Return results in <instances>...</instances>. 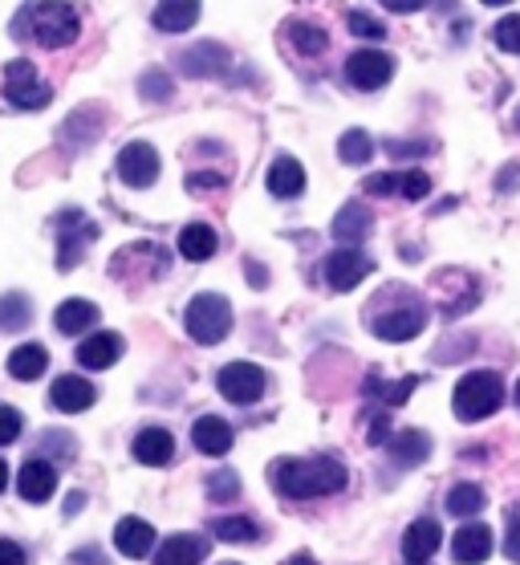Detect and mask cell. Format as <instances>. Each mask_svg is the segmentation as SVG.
I'll list each match as a JSON object with an SVG mask.
<instances>
[{
    "instance_id": "obj_1",
    "label": "cell",
    "mask_w": 520,
    "mask_h": 565,
    "mask_svg": "<svg viewBox=\"0 0 520 565\" xmlns=\"http://www.w3.org/2000/svg\"><path fill=\"white\" fill-rule=\"evenodd\" d=\"M268 480L289 501H314V497L342 492L350 476H346V463L333 456H285V460H273Z\"/></svg>"
},
{
    "instance_id": "obj_2",
    "label": "cell",
    "mask_w": 520,
    "mask_h": 565,
    "mask_svg": "<svg viewBox=\"0 0 520 565\" xmlns=\"http://www.w3.org/2000/svg\"><path fill=\"white\" fill-rule=\"evenodd\" d=\"M367 309V326L382 342H406V338L423 334V326H427V301L415 289H403V285L382 289Z\"/></svg>"
},
{
    "instance_id": "obj_3",
    "label": "cell",
    "mask_w": 520,
    "mask_h": 565,
    "mask_svg": "<svg viewBox=\"0 0 520 565\" xmlns=\"http://www.w3.org/2000/svg\"><path fill=\"white\" fill-rule=\"evenodd\" d=\"M17 38H33L45 50H65L82 33V13L74 4H25L13 21Z\"/></svg>"
},
{
    "instance_id": "obj_4",
    "label": "cell",
    "mask_w": 520,
    "mask_h": 565,
    "mask_svg": "<svg viewBox=\"0 0 520 565\" xmlns=\"http://www.w3.org/2000/svg\"><path fill=\"white\" fill-rule=\"evenodd\" d=\"M505 403V379L496 371H471L456 383V395H452V407H456L459 424H480L488 415L500 412Z\"/></svg>"
},
{
    "instance_id": "obj_5",
    "label": "cell",
    "mask_w": 520,
    "mask_h": 565,
    "mask_svg": "<svg viewBox=\"0 0 520 565\" xmlns=\"http://www.w3.org/2000/svg\"><path fill=\"white\" fill-rule=\"evenodd\" d=\"M183 326L200 347H216L232 330V306L220 294H195L183 309Z\"/></svg>"
},
{
    "instance_id": "obj_6",
    "label": "cell",
    "mask_w": 520,
    "mask_h": 565,
    "mask_svg": "<svg viewBox=\"0 0 520 565\" xmlns=\"http://www.w3.org/2000/svg\"><path fill=\"white\" fill-rule=\"evenodd\" d=\"M53 232H57V269L62 273H70L77 260L86 257L89 241H98V224L77 207H62L53 216Z\"/></svg>"
},
{
    "instance_id": "obj_7",
    "label": "cell",
    "mask_w": 520,
    "mask_h": 565,
    "mask_svg": "<svg viewBox=\"0 0 520 565\" xmlns=\"http://www.w3.org/2000/svg\"><path fill=\"white\" fill-rule=\"evenodd\" d=\"M0 94L17 106V110H41V106H50L53 98V86L50 82H41L38 65L25 62V57H17V62L4 65V82H0Z\"/></svg>"
},
{
    "instance_id": "obj_8",
    "label": "cell",
    "mask_w": 520,
    "mask_h": 565,
    "mask_svg": "<svg viewBox=\"0 0 520 565\" xmlns=\"http://www.w3.org/2000/svg\"><path fill=\"white\" fill-rule=\"evenodd\" d=\"M370 273H374V257H367L362 248H333L330 257H326V265H321V277H326V285H330L333 294L358 289Z\"/></svg>"
},
{
    "instance_id": "obj_9",
    "label": "cell",
    "mask_w": 520,
    "mask_h": 565,
    "mask_svg": "<svg viewBox=\"0 0 520 565\" xmlns=\"http://www.w3.org/2000/svg\"><path fill=\"white\" fill-rule=\"evenodd\" d=\"M216 386H220V395L229 398V403H236V407H248V403H256V398L265 395L268 374L261 371L256 362H229V366L216 374Z\"/></svg>"
},
{
    "instance_id": "obj_10",
    "label": "cell",
    "mask_w": 520,
    "mask_h": 565,
    "mask_svg": "<svg viewBox=\"0 0 520 565\" xmlns=\"http://www.w3.org/2000/svg\"><path fill=\"white\" fill-rule=\"evenodd\" d=\"M391 77H394V62L382 50H358V53H350V62H346V82H350L354 90H367V94L382 90Z\"/></svg>"
},
{
    "instance_id": "obj_11",
    "label": "cell",
    "mask_w": 520,
    "mask_h": 565,
    "mask_svg": "<svg viewBox=\"0 0 520 565\" xmlns=\"http://www.w3.org/2000/svg\"><path fill=\"white\" fill-rule=\"evenodd\" d=\"M118 180L127 183V188H151L159 180V151H155L151 142L135 139L118 151Z\"/></svg>"
},
{
    "instance_id": "obj_12",
    "label": "cell",
    "mask_w": 520,
    "mask_h": 565,
    "mask_svg": "<svg viewBox=\"0 0 520 565\" xmlns=\"http://www.w3.org/2000/svg\"><path fill=\"white\" fill-rule=\"evenodd\" d=\"M163 269H167V253L159 245H147V241H135V245H127L110 260V273L123 277V281H127V277H147V281H155Z\"/></svg>"
},
{
    "instance_id": "obj_13",
    "label": "cell",
    "mask_w": 520,
    "mask_h": 565,
    "mask_svg": "<svg viewBox=\"0 0 520 565\" xmlns=\"http://www.w3.org/2000/svg\"><path fill=\"white\" fill-rule=\"evenodd\" d=\"M229 50L216 45V41H200V45H191V50L179 53V74L183 77H212V74H224L229 70Z\"/></svg>"
},
{
    "instance_id": "obj_14",
    "label": "cell",
    "mask_w": 520,
    "mask_h": 565,
    "mask_svg": "<svg viewBox=\"0 0 520 565\" xmlns=\"http://www.w3.org/2000/svg\"><path fill=\"white\" fill-rule=\"evenodd\" d=\"M94 398H98V391H94V383H86L82 374H62V379H53V386H50V403L65 415L89 412Z\"/></svg>"
},
{
    "instance_id": "obj_15",
    "label": "cell",
    "mask_w": 520,
    "mask_h": 565,
    "mask_svg": "<svg viewBox=\"0 0 520 565\" xmlns=\"http://www.w3.org/2000/svg\"><path fill=\"white\" fill-rule=\"evenodd\" d=\"M212 550V541L200 537V533H176L167 537L155 553V565H200Z\"/></svg>"
},
{
    "instance_id": "obj_16",
    "label": "cell",
    "mask_w": 520,
    "mask_h": 565,
    "mask_svg": "<svg viewBox=\"0 0 520 565\" xmlns=\"http://www.w3.org/2000/svg\"><path fill=\"white\" fill-rule=\"evenodd\" d=\"M488 553H492V529L480 525V521H468V525L452 537V557H456L459 565H480V562H488Z\"/></svg>"
},
{
    "instance_id": "obj_17",
    "label": "cell",
    "mask_w": 520,
    "mask_h": 565,
    "mask_svg": "<svg viewBox=\"0 0 520 565\" xmlns=\"http://www.w3.org/2000/svg\"><path fill=\"white\" fill-rule=\"evenodd\" d=\"M370 228H374V212H367L358 200H350V204L333 216V241L342 248H358L370 236Z\"/></svg>"
},
{
    "instance_id": "obj_18",
    "label": "cell",
    "mask_w": 520,
    "mask_h": 565,
    "mask_svg": "<svg viewBox=\"0 0 520 565\" xmlns=\"http://www.w3.org/2000/svg\"><path fill=\"white\" fill-rule=\"evenodd\" d=\"M191 439H195V448L203 456H229L232 444H236V431H232L220 415H200L195 427H191Z\"/></svg>"
},
{
    "instance_id": "obj_19",
    "label": "cell",
    "mask_w": 520,
    "mask_h": 565,
    "mask_svg": "<svg viewBox=\"0 0 520 565\" xmlns=\"http://www.w3.org/2000/svg\"><path fill=\"white\" fill-rule=\"evenodd\" d=\"M53 489H57V468L50 460H29L21 472H17V492L25 497V501H50Z\"/></svg>"
},
{
    "instance_id": "obj_20",
    "label": "cell",
    "mask_w": 520,
    "mask_h": 565,
    "mask_svg": "<svg viewBox=\"0 0 520 565\" xmlns=\"http://www.w3.org/2000/svg\"><path fill=\"white\" fill-rule=\"evenodd\" d=\"M439 541H444V529H439V521H432V516H420V521H415V525H406V533H403L406 562L423 565L435 550H439Z\"/></svg>"
},
{
    "instance_id": "obj_21",
    "label": "cell",
    "mask_w": 520,
    "mask_h": 565,
    "mask_svg": "<svg viewBox=\"0 0 520 565\" xmlns=\"http://www.w3.org/2000/svg\"><path fill=\"white\" fill-rule=\"evenodd\" d=\"M130 451H135L139 463L163 468V463H171V456H176V439H171V431H163V427H142L139 436H135V444H130Z\"/></svg>"
},
{
    "instance_id": "obj_22",
    "label": "cell",
    "mask_w": 520,
    "mask_h": 565,
    "mask_svg": "<svg viewBox=\"0 0 520 565\" xmlns=\"http://www.w3.org/2000/svg\"><path fill=\"white\" fill-rule=\"evenodd\" d=\"M123 359V338L110 334V330H102V334L86 338L82 347H77V362L86 366V371H106V366H115Z\"/></svg>"
},
{
    "instance_id": "obj_23",
    "label": "cell",
    "mask_w": 520,
    "mask_h": 565,
    "mask_svg": "<svg viewBox=\"0 0 520 565\" xmlns=\"http://www.w3.org/2000/svg\"><path fill=\"white\" fill-rule=\"evenodd\" d=\"M386 451H391V463L415 468V463H423L427 456H432V436L420 431V427H406V431H394Z\"/></svg>"
},
{
    "instance_id": "obj_24",
    "label": "cell",
    "mask_w": 520,
    "mask_h": 565,
    "mask_svg": "<svg viewBox=\"0 0 520 565\" xmlns=\"http://www.w3.org/2000/svg\"><path fill=\"white\" fill-rule=\"evenodd\" d=\"M268 192L277 195V200H297L305 192V168L293 154L273 159V168H268Z\"/></svg>"
},
{
    "instance_id": "obj_25",
    "label": "cell",
    "mask_w": 520,
    "mask_h": 565,
    "mask_svg": "<svg viewBox=\"0 0 520 565\" xmlns=\"http://www.w3.org/2000/svg\"><path fill=\"white\" fill-rule=\"evenodd\" d=\"M115 545L118 553H127V557H147L155 545V529L139 516H123L115 525Z\"/></svg>"
},
{
    "instance_id": "obj_26",
    "label": "cell",
    "mask_w": 520,
    "mask_h": 565,
    "mask_svg": "<svg viewBox=\"0 0 520 565\" xmlns=\"http://www.w3.org/2000/svg\"><path fill=\"white\" fill-rule=\"evenodd\" d=\"M53 321H57V330L70 338H82L98 321V306L94 301H82V297H70V301H62L57 306V313H53Z\"/></svg>"
},
{
    "instance_id": "obj_27",
    "label": "cell",
    "mask_w": 520,
    "mask_h": 565,
    "mask_svg": "<svg viewBox=\"0 0 520 565\" xmlns=\"http://www.w3.org/2000/svg\"><path fill=\"white\" fill-rule=\"evenodd\" d=\"M216 232H212V224H188V228L179 232V257H188V260H208V257H216Z\"/></svg>"
},
{
    "instance_id": "obj_28",
    "label": "cell",
    "mask_w": 520,
    "mask_h": 565,
    "mask_svg": "<svg viewBox=\"0 0 520 565\" xmlns=\"http://www.w3.org/2000/svg\"><path fill=\"white\" fill-rule=\"evenodd\" d=\"M45 366H50V354H45V347H41V342H25V347H17L13 354H9V374H13V379H21V383H33V379H41V374H45Z\"/></svg>"
},
{
    "instance_id": "obj_29",
    "label": "cell",
    "mask_w": 520,
    "mask_h": 565,
    "mask_svg": "<svg viewBox=\"0 0 520 565\" xmlns=\"http://www.w3.org/2000/svg\"><path fill=\"white\" fill-rule=\"evenodd\" d=\"M151 21L159 33H188L200 21V4H191V0H183V4H155Z\"/></svg>"
},
{
    "instance_id": "obj_30",
    "label": "cell",
    "mask_w": 520,
    "mask_h": 565,
    "mask_svg": "<svg viewBox=\"0 0 520 565\" xmlns=\"http://www.w3.org/2000/svg\"><path fill=\"white\" fill-rule=\"evenodd\" d=\"M415 386H420V379H415V374H406V379H399V383H382V374H370L367 383H362V391H367V395H374V398H379V407H386V412H391V407H399V403H406V398H411V391H415Z\"/></svg>"
},
{
    "instance_id": "obj_31",
    "label": "cell",
    "mask_w": 520,
    "mask_h": 565,
    "mask_svg": "<svg viewBox=\"0 0 520 565\" xmlns=\"http://www.w3.org/2000/svg\"><path fill=\"white\" fill-rule=\"evenodd\" d=\"M29 321H33V301H29V294H17V289L0 294V330H4V334L29 330Z\"/></svg>"
},
{
    "instance_id": "obj_32",
    "label": "cell",
    "mask_w": 520,
    "mask_h": 565,
    "mask_svg": "<svg viewBox=\"0 0 520 565\" xmlns=\"http://www.w3.org/2000/svg\"><path fill=\"white\" fill-rule=\"evenodd\" d=\"M285 38H289L293 50L305 53V57H321V53L330 50V38H326L318 25H309V21H289V25H285Z\"/></svg>"
},
{
    "instance_id": "obj_33",
    "label": "cell",
    "mask_w": 520,
    "mask_h": 565,
    "mask_svg": "<svg viewBox=\"0 0 520 565\" xmlns=\"http://www.w3.org/2000/svg\"><path fill=\"white\" fill-rule=\"evenodd\" d=\"M102 135V115L98 106H86V110H74L70 122L62 127V139H77V147H89V142Z\"/></svg>"
},
{
    "instance_id": "obj_34",
    "label": "cell",
    "mask_w": 520,
    "mask_h": 565,
    "mask_svg": "<svg viewBox=\"0 0 520 565\" xmlns=\"http://www.w3.org/2000/svg\"><path fill=\"white\" fill-rule=\"evenodd\" d=\"M212 537L220 541H232V545H248V541H261V525H256L253 516H216L212 521Z\"/></svg>"
},
{
    "instance_id": "obj_35",
    "label": "cell",
    "mask_w": 520,
    "mask_h": 565,
    "mask_svg": "<svg viewBox=\"0 0 520 565\" xmlns=\"http://www.w3.org/2000/svg\"><path fill=\"white\" fill-rule=\"evenodd\" d=\"M370 154H374V139H370L367 130H346L342 139H338V159L350 163V168L370 163Z\"/></svg>"
},
{
    "instance_id": "obj_36",
    "label": "cell",
    "mask_w": 520,
    "mask_h": 565,
    "mask_svg": "<svg viewBox=\"0 0 520 565\" xmlns=\"http://www.w3.org/2000/svg\"><path fill=\"white\" fill-rule=\"evenodd\" d=\"M484 509V489L480 484H456V489L447 492V513L456 516H476Z\"/></svg>"
},
{
    "instance_id": "obj_37",
    "label": "cell",
    "mask_w": 520,
    "mask_h": 565,
    "mask_svg": "<svg viewBox=\"0 0 520 565\" xmlns=\"http://www.w3.org/2000/svg\"><path fill=\"white\" fill-rule=\"evenodd\" d=\"M139 94L147 98V103H167V98L176 94V82H171L163 70H147L139 82Z\"/></svg>"
},
{
    "instance_id": "obj_38",
    "label": "cell",
    "mask_w": 520,
    "mask_h": 565,
    "mask_svg": "<svg viewBox=\"0 0 520 565\" xmlns=\"http://www.w3.org/2000/svg\"><path fill=\"white\" fill-rule=\"evenodd\" d=\"M208 497H212V504H232L236 497H241V476L212 472V480H208Z\"/></svg>"
},
{
    "instance_id": "obj_39",
    "label": "cell",
    "mask_w": 520,
    "mask_h": 565,
    "mask_svg": "<svg viewBox=\"0 0 520 565\" xmlns=\"http://www.w3.org/2000/svg\"><path fill=\"white\" fill-rule=\"evenodd\" d=\"M399 195H406V200H427L432 195V175L427 171H399Z\"/></svg>"
},
{
    "instance_id": "obj_40",
    "label": "cell",
    "mask_w": 520,
    "mask_h": 565,
    "mask_svg": "<svg viewBox=\"0 0 520 565\" xmlns=\"http://www.w3.org/2000/svg\"><path fill=\"white\" fill-rule=\"evenodd\" d=\"M496 45L505 53H520V13H508V17H500L496 21Z\"/></svg>"
},
{
    "instance_id": "obj_41",
    "label": "cell",
    "mask_w": 520,
    "mask_h": 565,
    "mask_svg": "<svg viewBox=\"0 0 520 565\" xmlns=\"http://www.w3.org/2000/svg\"><path fill=\"white\" fill-rule=\"evenodd\" d=\"M346 25H350V33H354V38H367V41H379L382 33H386V29H382V21H374V17L370 13H346Z\"/></svg>"
},
{
    "instance_id": "obj_42",
    "label": "cell",
    "mask_w": 520,
    "mask_h": 565,
    "mask_svg": "<svg viewBox=\"0 0 520 565\" xmlns=\"http://www.w3.org/2000/svg\"><path fill=\"white\" fill-rule=\"evenodd\" d=\"M21 427H25L21 412H17V407H9V403H0V448H4V444H17Z\"/></svg>"
},
{
    "instance_id": "obj_43",
    "label": "cell",
    "mask_w": 520,
    "mask_h": 565,
    "mask_svg": "<svg viewBox=\"0 0 520 565\" xmlns=\"http://www.w3.org/2000/svg\"><path fill=\"white\" fill-rule=\"evenodd\" d=\"M382 151L394 154V159H415V154H432L435 142H403V139H386L382 142Z\"/></svg>"
},
{
    "instance_id": "obj_44",
    "label": "cell",
    "mask_w": 520,
    "mask_h": 565,
    "mask_svg": "<svg viewBox=\"0 0 520 565\" xmlns=\"http://www.w3.org/2000/svg\"><path fill=\"white\" fill-rule=\"evenodd\" d=\"M224 175L220 171H191L188 175V192H195V195H203V192H220L224 188Z\"/></svg>"
},
{
    "instance_id": "obj_45",
    "label": "cell",
    "mask_w": 520,
    "mask_h": 565,
    "mask_svg": "<svg viewBox=\"0 0 520 565\" xmlns=\"http://www.w3.org/2000/svg\"><path fill=\"white\" fill-rule=\"evenodd\" d=\"M367 195H399V171H379V175H367Z\"/></svg>"
},
{
    "instance_id": "obj_46",
    "label": "cell",
    "mask_w": 520,
    "mask_h": 565,
    "mask_svg": "<svg viewBox=\"0 0 520 565\" xmlns=\"http://www.w3.org/2000/svg\"><path fill=\"white\" fill-rule=\"evenodd\" d=\"M505 553H508V557H512V562H520V504H517V509H512V516H508Z\"/></svg>"
},
{
    "instance_id": "obj_47",
    "label": "cell",
    "mask_w": 520,
    "mask_h": 565,
    "mask_svg": "<svg viewBox=\"0 0 520 565\" xmlns=\"http://www.w3.org/2000/svg\"><path fill=\"white\" fill-rule=\"evenodd\" d=\"M391 436H394V431H391V419H386V412L374 415V424H370V439H367L370 448H386V444H391Z\"/></svg>"
},
{
    "instance_id": "obj_48",
    "label": "cell",
    "mask_w": 520,
    "mask_h": 565,
    "mask_svg": "<svg viewBox=\"0 0 520 565\" xmlns=\"http://www.w3.org/2000/svg\"><path fill=\"white\" fill-rule=\"evenodd\" d=\"M0 565H25V550L17 541H0Z\"/></svg>"
},
{
    "instance_id": "obj_49",
    "label": "cell",
    "mask_w": 520,
    "mask_h": 565,
    "mask_svg": "<svg viewBox=\"0 0 520 565\" xmlns=\"http://www.w3.org/2000/svg\"><path fill=\"white\" fill-rule=\"evenodd\" d=\"M244 269H248V281H253V289H265V285H268L265 265H256V260H244Z\"/></svg>"
},
{
    "instance_id": "obj_50",
    "label": "cell",
    "mask_w": 520,
    "mask_h": 565,
    "mask_svg": "<svg viewBox=\"0 0 520 565\" xmlns=\"http://www.w3.org/2000/svg\"><path fill=\"white\" fill-rule=\"evenodd\" d=\"M386 9L391 13H415V9H423L420 0H386Z\"/></svg>"
},
{
    "instance_id": "obj_51",
    "label": "cell",
    "mask_w": 520,
    "mask_h": 565,
    "mask_svg": "<svg viewBox=\"0 0 520 565\" xmlns=\"http://www.w3.org/2000/svg\"><path fill=\"white\" fill-rule=\"evenodd\" d=\"M70 562H74V565H82V562H89V565H106V562H102V557H98V553H94V550H86V553H74V557H70Z\"/></svg>"
},
{
    "instance_id": "obj_52",
    "label": "cell",
    "mask_w": 520,
    "mask_h": 565,
    "mask_svg": "<svg viewBox=\"0 0 520 565\" xmlns=\"http://www.w3.org/2000/svg\"><path fill=\"white\" fill-rule=\"evenodd\" d=\"M82 504H86V497H82V492H70V501H65V516H74Z\"/></svg>"
},
{
    "instance_id": "obj_53",
    "label": "cell",
    "mask_w": 520,
    "mask_h": 565,
    "mask_svg": "<svg viewBox=\"0 0 520 565\" xmlns=\"http://www.w3.org/2000/svg\"><path fill=\"white\" fill-rule=\"evenodd\" d=\"M285 565H318V562H314L309 553H293V557H289V562H285Z\"/></svg>"
},
{
    "instance_id": "obj_54",
    "label": "cell",
    "mask_w": 520,
    "mask_h": 565,
    "mask_svg": "<svg viewBox=\"0 0 520 565\" xmlns=\"http://www.w3.org/2000/svg\"><path fill=\"white\" fill-rule=\"evenodd\" d=\"M4 489H9V463L0 460V492H4Z\"/></svg>"
},
{
    "instance_id": "obj_55",
    "label": "cell",
    "mask_w": 520,
    "mask_h": 565,
    "mask_svg": "<svg viewBox=\"0 0 520 565\" xmlns=\"http://www.w3.org/2000/svg\"><path fill=\"white\" fill-rule=\"evenodd\" d=\"M512 127H517V135H520V106H517V115H512Z\"/></svg>"
},
{
    "instance_id": "obj_56",
    "label": "cell",
    "mask_w": 520,
    "mask_h": 565,
    "mask_svg": "<svg viewBox=\"0 0 520 565\" xmlns=\"http://www.w3.org/2000/svg\"><path fill=\"white\" fill-rule=\"evenodd\" d=\"M517 407H520V383H517Z\"/></svg>"
},
{
    "instance_id": "obj_57",
    "label": "cell",
    "mask_w": 520,
    "mask_h": 565,
    "mask_svg": "<svg viewBox=\"0 0 520 565\" xmlns=\"http://www.w3.org/2000/svg\"><path fill=\"white\" fill-rule=\"evenodd\" d=\"M229 565H232V562H229Z\"/></svg>"
}]
</instances>
